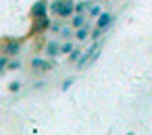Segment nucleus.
<instances>
[{
	"label": "nucleus",
	"instance_id": "nucleus-10",
	"mask_svg": "<svg viewBox=\"0 0 152 135\" xmlns=\"http://www.w3.org/2000/svg\"><path fill=\"white\" fill-rule=\"evenodd\" d=\"M86 23H88V17L81 15V13H75V15L71 17V27H73V29H79V27H83Z\"/></svg>",
	"mask_w": 152,
	"mask_h": 135
},
{
	"label": "nucleus",
	"instance_id": "nucleus-12",
	"mask_svg": "<svg viewBox=\"0 0 152 135\" xmlns=\"http://www.w3.org/2000/svg\"><path fill=\"white\" fill-rule=\"evenodd\" d=\"M9 62H11V56L9 54H2V56H0V73H7L9 71Z\"/></svg>",
	"mask_w": 152,
	"mask_h": 135
},
{
	"label": "nucleus",
	"instance_id": "nucleus-15",
	"mask_svg": "<svg viewBox=\"0 0 152 135\" xmlns=\"http://www.w3.org/2000/svg\"><path fill=\"white\" fill-rule=\"evenodd\" d=\"M102 13H104V11H102V7H100V4H92V9L88 11V17H96V19H98Z\"/></svg>",
	"mask_w": 152,
	"mask_h": 135
},
{
	"label": "nucleus",
	"instance_id": "nucleus-17",
	"mask_svg": "<svg viewBox=\"0 0 152 135\" xmlns=\"http://www.w3.org/2000/svg\"><path fill=\"white\" fill-rule=\"evenodd\" d=\"M61 36H63L65 40H69V38L73 36V27H69V25H67V27H63V29H61Z\"/></svg>",
	"mask_w": 152,
	"mask_h": 135
},
{
	"label": "nucleus",
	"instance_id": "nucleus-20",
	"mask_svg": "<svg viewBox=\"0 0 152 135\" xmlns=\"http://www.w3.org/2000/svg\"><path fill=\"white\" fill-rule=\"evenodd\" d=\"M100 36H102V29H100V27H94V29H92V36H90V38H92L94 42H98V38H100Z\"/></svg>",
	"mask_w": 152,
	"mask_h": 135
},
{
	"label": "nucleus",
	"instance_id": "nucleus-5",
	"mask_svg": "<svg viewBox=\"0 0 152 135\" xmlns=\"http://www.w3.org/2000/svg\"><path fill=\"white\" fill-rule=\"evenodd\" d=\"M50 17H44V19H40V21H34V27H31V31L29 33H34V36H40V33H44V31H48L50 29Z\"/></svg>",
	"mask_w": 152,
	"mask_h": 135
},
{
	"label": "nucleus",
	"instance_id": "nucleus-7",
	"mask_svg": "<svg viewBox=\"0 0 152 135\" xmlns=\"http://www.w3.org/2000/svg\"><path fill=\"white\" fill-rule=\"evenodd\" d=\"M113 21H115V15H113V13H102V15L96 19V27H100V29L104 31V29H108V27L113 25Z\"/></svg>",
	"mask_w": 152,
	"mask_h": 135
},
{
	"label": "nucleus",
	"instance_id": "nucleus-23",
	"mask_svg": "<svg viewBox=\"0 0 152 135\" xmlns=\"http://www.w3.org/2000/svg\"><path fill=\"white\" fill-rule=\"evenodd\" d=\"M44 83H46V81H36V85H34V89H42V87H44Z\"/></svg>",
	"mask_w": 152,
	"mask_h": 135
},
{
	"label": "nucleus",
	"instance_id": "nucleus-9",
	"mask_svg": "<svg viewBox=\"0 0 152 135\" xmlns=\"http://www.w3.org/2000/svg\"><path fill=\"white\" fill-rule=\"evenodd\" d=\"M92 36V25L90 23H86L83 27H79V29H75V40H79V42H83V40H88Z\"/></svg>",
	"mask_w": 152,
	"mask_h": 135
},
{
	"label": "nucleus",
	"instance_id": "nucleus-13",
	"mask_svg": "<svg viewBox=\"0 0 152 135\" xmlns=\"http://www.w3.org/2000/svg\"><path fill=\"white\" fill-rule=\"evenodd\" d=\"M73 50H75V44L71 40H67L65 44H61V54H71Z\"/></svg>",
	"mask_w": 152,
	"mask_h": 135
},
{
	"label": "nucleus",
	"instance_id": "nucleus-3",
	"mask_svg": "<svg viewBox=\"0 0 152 135\" xmlns=\"http://www.w3.org/2000/svg\"><path fill=\"white\" fill-rule=\"evenodd\" d=\"M98 48H100V44H98V42H94V44H92L90 48H86V50H83V54H81V58L77 60V69H86V67L90 65L92 56H94V54L98 52Z\"/></svg>",
	"mask_w": 152,
	"mask_h": 135
},
{
	"label": "nucleus",
	"instance_id": "nucleus-19",
	"mask_svg": "<svg viewBox=\"0 0 152 135\" xmlns=\"http://www.w3.org/2000/svg\"><path fill=\"white\" fill-rule=\"evenodd\" d=\"M9 69H11V71H17V69H21V60H19V58H13V60L9 62Z\"/></svg>",
	"mask_w": 152,
	"mask_h": 135
},
{
	"label": "nucleus",
	"instance_id": "nucleus-6",
	"mask_svg": "<svg viewBox=\"0 0 152 135\" xmlns=\"http://www.w3.org/2000/svg\"><path fill=\"white\" fill-rule=\"evenodd\" d=\"M75 0H63V7H61V13H58V17L61 19H67V17H73L75 15Z\"/></svg>",
	"mask_w": 152,
	"mask_h": 135
},
{
	"label": "nucleus",
	"instance_id": "nucleus-11",
	"mask_svg": "<svg viewBox=\"0 0 152 135\" xmlns=\"http://www.w3.org/2000/svg\"><path fill=\"white\" fill-rule=\"evenodd\" d=\"M92 4H94V0H79V2L75 4V13H81V15H86V13L92 9Z\"/></svg>",
	"mask_w": 152,
	"mask_h": 135
},
{
	"label": "nucleus",
	"instance_id": "nucleus-14",
	"mask_svg": "<svg viewBox=\"0 0 152 135\" xmlns=\"http://www.w3.org/2000/svg\"><path fill=\"white\" fill-rule=\"evenodd\" d=\"M61 7H63V0H52V2H50V15H56L58 17Z\"/></svg>",
	"mask_w": 152,
	"mask_h": 135
},
{
	"label": "nucleus",
	"instance_id": "nucleus-4",
	"mask_svg": "<svg viewBox=\"0 0 152 135\" xmlns=\"http://www.w3.org/2000/svg\"><path fill=\"white\" fill-rule=\"evenodd\" d=\"M54 58H42V56H34L31 58V67L34 71H52L56 65L52 62Z\"/></svg>",
	"mask_w": 152,
	"mask_h": 135
},
{
	"label": "nucleus",
	"instance_id": "nucleus-8",
	"mask_svg": "<svg viewBox=\"0 0 152 135\" xmlns=\"http://www.w3.org/2000/svg\"><path fill=\"white\" fill-rule=\"evenodd\" d=\"M44 54H46V58H56V56L61 54V44H58V42H54V40H50V42L46 44Z\"/></svg>",
	"mask_w": 152,
	"mask_h": 135
},
{
	"label": "nucleus",
	"instance_id": "nucleus-2",
	"mask_svg": "<svg viewBox=\"0 0 152 135\" xmlns=\"http://www.w3.org/2000/svg\"><path fill=\"white\" fill-rule=\"evenodd\" d=\"M2 54H9V56H17L21 52V42L19 40H13V38H7L2 42V50H0Z\"/></svg>",
	"mask_w": 152,
	"mask_h": 135
},
{
	"label": "nucleus",
	"instance_id": "nucleus-16",
	"mask_svg": "<svg viewBox=\"0 0 152 135\" xmlns=\"http://www.w3.org/2000/svg\"><path fill=\"white\" fill-rule=\"evenodd\" d=\"M81 54H83V52H81L79 48H75V50H73L71 54H67V58H69V62H77V60L81 58Z\"/></svg>",
	"mask_w": 152,
	"mask_h": 135
},
{
	"label": "nucleus",
	"instance_id": "nucleus-18",
	"mask_svg": "<svg viewBox=\"0 0 152 135\" xmlns=\"http://www.w3.org/2000/svg\"><path fill=\"white\" fill-rule=\"evenodd\" d=\"M73 83H75V77H69V79H65V81H63L61 89H63V91H67V89H69V87H71Z\"/></svg>",
	"mask_w": 152,
	"mask_h": 135
},
{
	"label": "nucleus",
	"instance_id": "nucleus-22",
	"mask_svg": "<svg viewBox=\"0 0 152 135\" xmlns=\"http://www.w3.org/2000/svg\"><path fill=\"white\" fill-rule=\"evenodd\" d=\"M61 29H63V27H61V23H52V25H50V31H52V33H58Z\"/></svg>",
	"mask_w": 152,
	"mask_h": 135
},
{
	"label": "nucleus",
	"instance_id": "nucleus-21",
	"mask_svg": "<svg viewBox=\"0 0 152 135\" xmlns=\"http://www.w3.org/2000/svg\"><path fill=\"white\" fill-rule=\"evenodd\" d=\"M19 89H21V81H11L9 91H13V94H15V91H19Z\"/></svg>",
	"mask_w": 152,
	"mask_h": 135
},
{
	"label": "nucleus",
	"instance_id": "nucleus-1",
	"mask_svg": "<svg viewBox=\"0 0 152 135\" xmlns=\"http://www.w3.org/2000/svg\"><path fill=\"white\" fill-rule=\"evenodd\" d=\"M50 15V4H48V0H38V2H34V7L29 9V17L31 21H40L44 17Z\"/></svg>",
	"mask_w": 152,
	"mask_h": 135
},
{
	"label": "nucleus",
	"instance_id": "nucleus-24",
	"mask_svg": "<svg viewBox=\"0 0 152 135\" xmlns=\"http://www.w3.org/2000/svg\"><path fill=\"white\" fill-rule=\"evenodd\" d=\"M102 2H104V0H102Z\"/></svg>",
	"mask_w": 152,
	"mask_h": 135
}]
</instances>
